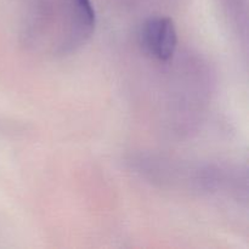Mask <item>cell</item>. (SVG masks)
<instances>
[{"label":"cell","instance_id":"cell-1","mask_svg":"<svg viewBox=\"0 0 249 249\" xmlns=\"http://www.w3.org/2000/svg\"><path fill=\"white\" fill-rule=\"evenodd\" d=\"M139 44L143 53L158 61H169L178 46V33L172 18L153 16L146 19L139 32Z\"/></svg>","mask_w":249,"mask_h":249}]
</instances>
